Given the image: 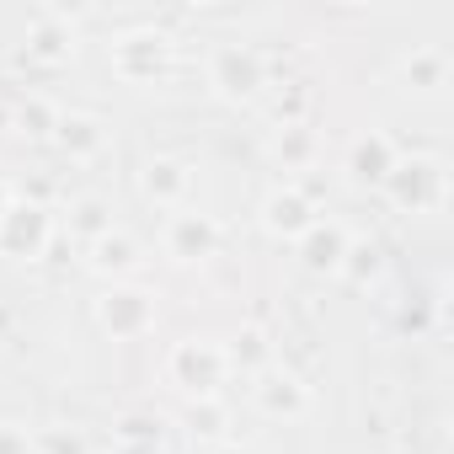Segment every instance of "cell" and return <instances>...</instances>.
Instances as JSON below:
<instances>
[{"instance_id":"10","label":"cell","mask_w":454,"mask_h":454,"mask_svg":"<svg viewBox=\"0 0 454 454\" xmlns=\"http://www.w3.org/2000/svg\"><path fill=\"white\" fill-rule=\"evenodd\" d=\"M348 247H353V231H348L342 219H316L310 231L294 241L300 262H305L310 273H321V278H337V273H342V257H348Z\"/></svg>"},{"instance_id":"8","label":"cell","mask_w":454,"mask_h":454,"mask_svg":"<svg viewBox=\"0 0 454 454\" xmlns=\"http://www.w3.org/2000/svg\"><path fill=\"white\" fill-rule=\"evenodd\" d=\"M257 219H262V231H268L273 241H300L321 214H316V203H310V192H305L300 182H278V187L262 198Z\"/></svg>"},{"instance_id":"17","label":"cell","mask_w":454,"mask_h":454,"mask_svg":"<svg viewBox=\"0 0 454 454\" xmlns=\"http://www.w3.org/2000/svg\"><path fill=\"white\" fill-rule=\"evenodd\" d=\"M27 43H33L38 59H70V49H75L70 17H65V12H38V27H33Z\"/></svg>"},{"instance_id":"7","label":"cell","mask_w":454,"mask_h":454,"mask_svg":"<svg viewBox=\"0 0 454 454\" xmlns=\"http://www.w3.org/2000/svg\"><path fill=\"white\" fill-rule=\"evenodd\" d=\"M49 241H54L49 208L17 198V203L6 208V219H0V252H6V257H22V262H38V257L49 252Z\"/></svg>"},{"instance_id":"13","label":"cell","mask_w":454,"mask_h":454,"mask_svg":"<svg viewBox=\"0 0 454 454\" xmlns=\"http://www.w3.org/2000/svg\"><path fill=\"white\" fill-rule=\"evenodd\" d=\"M54 139H59V150H65L70 160H91V155L107 150V123H102L97 113H59Z\"/></svg>"},{"instance_id":"19","label":"cell","mask_w":454,"mask_h":454,"mask_svg":"<svg viewBox=\"0 0 454 454\" xmlns=\"http://www.w3.org/2000/svg\"><path fill=\"white\" fill-rule=\"evenodd\" d=\"M12 123H17V134H27V139H54L59 107H54V102H43V97H27V102L12 113Z\"/></svg>"},{"instance_id":"18","label":"cell","mask_w":454,"mask_h":454,"mask_svg":"<svg viewBox=\"0 0 454 454\" xmlns=\"http://www.w3.org/2000/svg\"><path fill=\"white\" fill-rule=\"evenodd\" d=\"M224 358H231V374H236V369L262 374V369L273 364V342H268V332H262V326H247L236 342H224Z\"/></svg>"},{"instance_id":"5","label":"cell","mask_w":454,"mask_h":454,"mask_svg":"<svg viewBox=\"0 0 454 454\" xmlns=\"http://www.w3.org/2000/svg\"><path fill=\"white\" fill-rule=\"evenodd\" d=\"M171 65V38L155 27H134L123 38H113V70L123 86H150L155 75H166Z\"/></svg>"},{"instance_id":"14","label":"cell","mask_w":454,"mask_h":454,"mask_svg":"<svg viewBox=\"0 0 454 454\" xmlns=\"http://www.w3.org/2000/svg\"><path fill=\"white\" fill-rule=\"evenodd\" d=\"M139 257H145V252H139V241L113 224L107 236H97V241H91V257H86V262H91V273H102V278H113V284H118V278H129V273L139 268Z\"/></svg>"},{"instance_id":"16","label":"cell","mask_w":454,"mask_h":454,"mask_svg":"<svg viewBox=\"0 0 454 454\" xmlns=\"http://www.w3.org/2000/svg\"><path fill=\"white\" fill-rule=\"evenodd\" d=\"M268 155H273L284 171H305V166L316 160V134H310V123H284V129H273Z\"/></svg>"},{"instance_id":"12","label":"cell","mask_w":454,"mask_h":454,"mask_svg":"<svg viewBox=\"0 0 454 454\" xmlns=\"http://www.w3.org/2000/svg\"><path fill=\"white\" fill-rule=\"evenodd\" d=\"M395 160H401V150H395V139L380 134V129H369V134H358V139L348 145V171H353V182H364V187H385V176L395 171Z\"/></svg>"},{"instance_id":"4","label":"cell","mask_w":454,"mask_h":454,"mask_svg":"<svg viewBox=\"0 0 454 454\" xmlns=\"http://www.w3.org/2000/svg\"><path fill=\"white\" fill-rule=\"evenodd\" d=\"M219 241H224V231H219L214 214H203V208H176V214H166L160 247H166L171 262H182V268L208 262V257L219 252Z\"/></svg>"},{"instance_id":"2","label":"cell","mask_w":454,"mask_h":454,"mask_svg":"<svg viewBox=\"0 0 454 454\" xmlns=\"http://www.w3.org/2000/svg\"><path fill=\"white\" fill-rule=\"evenodd\" d=\"M385 192L395 208H411V214H438L449 203V171L438 155H401L395 171L385 176Z\"/></svg>"},{"instance_id":"11","label":"cell","mask_w":454,"mask_h":454,"mask_svg":"<svg viewBox=\"0 0 454 454\" xmlns=\"http://www.w3.org/2000/svg\"><path fill=\"white\" fill-rule=\"evenodd\" d=\"M139 192L155 203V208H187V198H192V166L187 160H176V155H155V160H145V171H139Z\"/></svg>"},{"instance_id":"1","label":"cell","mask_w":454,"mask_h":454,"mask_svg":"<svg viewBox=\"0 0 454 454\" xmlns=\"http://www.w3.org/2000/svg\"><path fill=\"white\" fill-rule=\"evenodd\" d=\"M231 380V358H224V342L208 337H182L166 353V385L182 390L187 401H214Z\"/></svg>"},{"instance_id":"24","label":"cell","mask_w":454,"mask_h":454,"mask_svg":"<svg viewBox=\"0 0 454 454\" xmlns=\"http://www.w3.org/2000/svg\"><path fill=\"white\" fill-rule=\"evenodd\" d=\"M33 449L38 454H86V438L65 433V427H43V433H33Z\"/></svg>"},{"instance_id":"22","label":"cell","mask_w":454,"mask_h":454,"mask_svg":"<svg viewBox=\"0 0 454 454\" xmlns=\"http://www.w3.org/2000/svg\"><path fill=\"white\" fill-rule=\"evenodd\" d=\"M118 438H123V449H155V443H160V417L134 411V417L118 422Z\"/></svg>"},{"instance_id":"27","label":"cell","mask_w":454,"mask_h":454,"mask_svg":"<svg viewBox=\"0 0 454 454\" xmlns=\"http://www.w3.org/2000/svg\"><path fill=\"white\" fill-rule=\"evenodd\" d=\"M214 454H257V449H247V443H219Z\"/></svg>"},{"instance_id":"6","label":"cell","mask_w":454,"mask_h":454,"mask_svg":"<svg viewBox=\"0 0 454 454\" xmlns=\"http://www.w3.org/2000/svg\"><path fill=\"white\" fill-rule=\"evenodd\" d=\"M155 294L150 289H139V284H113L102 300H97V321H102V332H113L118 342H134V337H145V332H155Z\"/></svg>"},{"instance_id":"21","label":"cell","mask_w":454,"mask_h":454,"mask_svg":"<svg viewBox=\"0 0 454 454\" xmlns=\"http://www.w3.org/2000/svg\"><path fill=\"white\" fill-rule=\"evenodd\" d=\"M374 273H380V247H374V241H358V236H353V247H348V257H342V273H337V278L369 284Z\"/></svg>"},{"instance_id":"20","label":"cell","mask_w":454,"mask_h":454,"mask_svg":"<svg viewBox=\"0 0 454 454\" xmlns=\"http://www.w3.org/2000/svg\"><path fill=\"white\" fill-rule=\"evenodd\" d=\"M70 231L86 236V247H91L97 236H107V231H113L107 203H102V198H75V203H70Z\"/></svg>"},{"instance_id":"26","label":"cell","mask_w":454,"mask_h":454,"mask_svg":"<svg viewBox=\"0 0 454 454\" xmlns=\"http://www.w3.org/2000/svg\"><path fill=\"white\" fill-rule=\"evenodd\" d=\"M17 203V192H12V182H0V219H6V208Z\"/></svg>"},{"instance_id":"3","label":"cell","mask_w":454,"mask_h":454,"mask_svg":"<svg viewBox=\"0 0 454 454\" xmlns=\"http://www.w3.org/2000/svg\"><path fill=\"white\" fill-rule=\"evenodd\" d=\"M208 86L224 102H252L268 86V65L247 43H219V49H208Z\"/></svg>"},{"instance_id":"9","label":"cell","mask_w":454,"mask_h":454,"mask_svg":"<svg viewBox=\"0 0 454 454\" xmlns=\"http://www.w3.org/2000/svg\"><path fill=\"white\" fill-rule=\"evenodd\" d=\"M252 401L262 417H305L310 411V385L284 369V364H268L262 374H252Z\"/></svg>"},{"instance_id":"25","label":"cell","mask_w":454,"mask_h":454,"mask_svg":"<svg viewBox=\"0 0 454 454\" xmlns=\"http://www.w3.org/2000/svg\"><path fill=\"white\" fill-rule=\"evenodd\" d=\"M0 454H38L33 449V433L17 427V422H0Z\"/></svg>"},{"instance_id":"23","label":"cell","mask_w":454,"mask_h":454,"mask_svg":"<svg viewBox=\"0 0 454 454\" xmlns=\"http://www.w3.org/2000/svg\"><path fill=\"white\" fill-rule=\"evenodd\" d=\"M187 422H192V433H198V438H219V433H224V422H231V417H224V401L214 395V401H192Z\"/></svg>"},{"instance_id":"15","label":"cell","mask_w":454,"mask_h":454,"mask_svg":"<svg viewBox=\"0 0 454 454\" xmlns=\"http://www.w3.org/2000/svg\"><path fill=\"white\" fill-rule=\"evenodd\" d=\"M401 81H406V91L433 97L438 86H449V54L443 49H411V59L401 65Z\"/></svg>"}]
</instances>
